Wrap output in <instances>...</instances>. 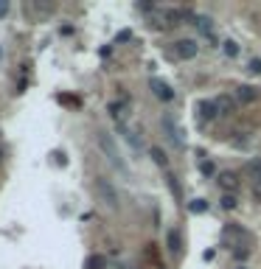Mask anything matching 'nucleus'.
Returning a JSON list of instances; mask_svg holds the SVG:
<instances>
[{"mask_svg":"<svg viewBox=\"0 0 261 269\" xmlns=\"http://www.w3.org/2000/svg\"><path fill=\"white\" fill-rule=\"evenodd\" d=\"M160 129H163L166 140H169L177 151L185 149V138H182V129H180V124H177L174 115H163V118H160Z\"/></svg>","mask_w":261,"mask_h":269,"instance_id":"f257e3e1","label":"nucleus"},{"mask_svg":"<svg viewBox=\"0 0 261 269\" xmlns=\"http://www.w3.org/2000/svg\"><path fill=\"white\" fill-rule=\"evenodd\" d=\"M96 140H98V146H101V151L109 157V163L118 168V171H124L127 174V163H124V157H121V151L116 149V143H113V138H109L107 132H98L96 135Z\"/></svg>","mask_w":261,"mask_h":269,"instance_id":"f03ea898","label":"nucleus"},{"mask_svg":"<svg viewBox=\"0 0 261 269\" xmlns=\"http://www.w3.org/2000/svg\"><path fill=\"white\" fill-rule=\"evenodd\" d=\"M96 194H98V199H101V202H107V208H113V210L121 208L118 191L113 188V182H109V179H96Z\"/></svg>","mask_w":261,"mask_h":269,"instance_id":"7ed1b4c3","label":"nucleus"},{"mask_svg":"<svg viewBox=\"0 0 261 269\" xmlns=\"http://www.w3.org/2000/svg\"><path fill=\"white\" fill-rule=\"evenodd\" d=\"M174 54L180 56V59H194V56H197V42H194V40H180V42H174Z\"/></svg>","mask_w":261,"mask_h":269,"instance_id":"20e7f679","label":"nucleus"},{"mask_svg":"<svg viewBox=\"0 0 261 269\" xmlns=\"http://www.w3.org/2000/svg\"><path fill=\"white\" fill-rule=\"evenodd\" d=\"M149 87L155 90V96L160 98V101H171V98H174V93H171V87L166 82H160V79H152V82H149Z\"/></svg>","mask_w":261,"mask_h":269,"instance_id":"39448f33","label":"nucleus"},{"mask_svg":"<svg viewBox=\"0 0 261 269\" xmlns=\"http://www.w3.org/2000/svg\"><path fill=\"white\" fill-rule=\"evenodd\" d=\"M197 109H200V121H213L219 115L216 101H200V104H197Z\"/></svg>","mask_w":261,"mask_h":269,"instance_id":"423d86ee","label":"nucleus"},{"mask_svg":"<svg viewBox=\"0 0 261 269\" xmlns=\"http://www.w3.org/2000/svg\"><path fill=\"white\" fill-rule=\"evenodd\" d=\"M236 101L239 104H253L255 101V90L247 87V84H239L236 87Z\"/></svg>","mask_w":261,"mask_h":269,"instance_id":"0eeeda50","label":"nucleus"},{"mask_svg":"<svg viewBox=\"0 0 261 269\" xmlns=\"http://www.w3.org/2000/svg\"><path fill=\"white\" fill-rule=\"evenodd\" d=\"M216 109H219V115H228V112L236 109V101H233L231 96H219L216 98Z\"/></svg>","mask_w":261,"mask_h":269,"instance_id":"6e6552de","label":"nucleus"},{"mask_svg":"<svg viewBox=\"0 0 261 269\" xmlns=\"http://www.w3.org/2000/svg\"><path fill=\"white\" fill-rule=\"evenodd\" d=\"M219 185L225 188V191H236V185H239V179H236V174H222V177H219Z\"/></svg>","mask_w":261,"mask_h":269,"instance_id":"1a4fd4ad","label":"nucleus"},{"mask_svg":"<svg viewBox=\"0 0 261 269\" xmlns=\"http://www.w3.org/2000/svg\"><path fill=\"white\" fill-rule=\"evenodd\" d=\"M169 250L174 252V255H180V250H182V239H180L177 230H169Z\"/></svg>","mask_w":261,"mask_h":269,"instance_id":"9d476101","label":"nucleus"},{"mask_svg":"<svg viewBox=\"0 0 261 269\" xmlns=\"http://www.w3.org/2000/svg\"><path fill=\"white\" fill-rule=\"evenodd\" d=\"M149 155L155 157V163H158L160 168H169V157L163 155V149H158V146H152V149H149Z\"/></svg>","mask_w":261,"mask_h":269,"instance_id":"9b49d317","label":"nucleus"},{"mask_svg":"<svg viewBox=\"0 0 261 269\" xmlns=\"http://www.w3.org/2000/svg\"><path fill=\"white\" fill-rule=\"evenodd\" d=\"M107 266V261H104V255H90L85 263V269H104Z\"/></svg>","mask_w":261,"mask_h":269,"instance_id":"f8f14e48","label":"nucleus"},{"mask_svg":"<svg viewBox=\"0 0 261 269\" xmlns=\"http://www.w3.org/2000/svg\"><path fill=\"white\" fill-rule=\"evenodd\" d=\"M189 208H191V213H205V210H208V202H205V199H194Z\"/></svg>","mask_w":261,"mask_h":269,"instance_id":"ddd939ff","label":"nucleus"},{"mask_svg":"<svg viewBox=\"0 0 261 269\" xmlns=\"http://www.w3.org/2000/svg\"><path fill=\"white\" fill-rule=\"evenodd\" d=\"M197 28H200L202 34H211V31H213V23H211L208 17H200V20H197Z\"/></svg>","mask_w":261,"mask_h":269,"instance_id":"4468645a","label":"nucleus"},{"mask_svg":"<svg viewBox=\"0 0 261 269\" xmlns=\"http://www.w3.org/2000/svg\"><path fill=\"white\" fill-rule=\"evenodd\" d=\"M222 51H225V56H236V54H239V45H236L233 40H228L225 45H222Z\"/></svg>","mask_w":261,"mask_h":269,"instance_id":"2eb2a0df","label":"nucleus"},{"mask_svg":"<svg viewBox=\"0 0 261 269\" xmlns=\"http://www.w3.org/2000/svg\"><path fill=\"white\" fill-rule=\"evenodd\" d=\"M222 208L233 210V208H236V197H233V194H225V197H222Z\"/></svg>","mask_w":261,"mask_h":269,"instance_id":"dca6fc26","label":"nucleus"},{"mask_svg":"<svg viewBox=\"0 0 261 269\" xmlns=\"http://www.w3.org/2000/svg\"><path fill=\"white\" fill-rule=\"evenodd\" d=\"M247 70H250V73H253V76H258V73H261V59H250Z\"/></svg>","mask_w":261,"mask_h":269,"instance_id":"f3484780","label":"nucleus"},{"mask_svg":"<svg viewBox=\"0 0 261 269\" xmlns=\"http://www.w3.org/2000/svg\"><path fill=\"white\" fill-rule=\"evenodd\" d=\"M253 199L261 202V179H253Z\"/></svg>","mask_w":261,"mask_h":269,"instance_id":"a211bd4d","label":"nucleus"},{"mask_svg":"<svg viewBox=\"0 0 261 269\" xmlns=\"http://www.w3.org/2000/svg\"><path fill=\"white\" fill-rule=\"evenodd\" d=\"M200 171L205 174V177H208V174H213V163H211V160H202V163H200Z\"/></svg>","mask_w":261,"mask_h":269,"instance_id":"6ab92c4d","label":"nucleus"},{"mask_svg":"<svg viewBox=\"0 0 261 269\" xmlns=\"http://www.w3.org/2000/svg\"><path fill=\"white\" fill-rule=\"evenodd\" d=\"M250 174H253V179H261V160H255L253 166H250Z\"/></svg>","mask_w":261,"mask_h":269,"instance_id":"aec40b11","label":"nucleus"},{"mask_svg":"<svg viewBox=\"0 0 261 269\" xmlns=\"http://www.w3.org/2000/svg\"><path fill=\"white\" fill-rule=\"evenodd\" d=\"M6 12H9V3H6V0H0V17H3Z\"/></svg>","mask_w":261,"mask_h":269,"instance_id":"412c9836","label":"nucleus"},{"mask_svg":"<svg viewBox=\"0 0 261 269\" xmlns=\"http://www.w3.org/2000/svg\"><path fill=\"white\" fill-rule=\"evenodd\" d=\"M236 269H247V266H236Z\"/></svg>","mask_w":261,"mask_h":269,"instance_id":"4be33fe9","label":"nucleus"}]
</instances>
